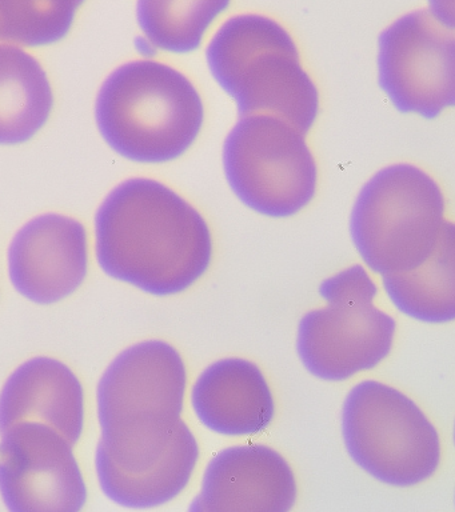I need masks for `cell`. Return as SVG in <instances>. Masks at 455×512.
<instances>
[{
    "label": "cell",
    "mask_w": 455,
    "mask_h": 512,
    "mask_svg": "<svg viewBox=\"0 0 455 512\" xmlns=\"http://www.w3.org/2000/svg\"><path fill=\"white\" fill-rule=\"evenodd\" d=\"M342 436L353 462L387 486H417L441 463V438L425 412L377 380H363L347 394Z\"/></svg>",
    "instance_id": "cell-6"
},
{
    "label": "cell",
    "mask_w": 455,
    "mask_h": 512,
    "mask_svg": "<svg viewBox=\"0 0 455 512\" xmlns=\"http://www.w3.org/2000/svg\"><path fill=\"white\" fill-rule=\"evenodd\" d=\"M377 284L355 264L323 280L326 306L307 312L298 326L297 352L306 370L343 382L373 370L389 356L397 323L374 304Z\"/></svg>",
    "instance_id": "cell-7"
},
{
    "label": "cell",
    "mask_w": 455,
    "mask_h": 512,
    "mask_svg": "<svg viewBox=\"0 0 455 512\" xmlns=\"http://www.w3.org/2000/svg\"><path fill=\"white\" fill-rule=\"evenodd\" d=\"M430 12L445 24V26L454 28V0H429Z\"/></svg>",
    "instance_id": "cell-19"
},
{
    "label": "cell",
    "mask_w": 455,
    "mask_h": 512,
    "mask_svg": "<svg viewBox=\"0 0 455 512\" xmlns=\"http://www.w3.org/2000/svg\"><path fill=\"white\" fill-rule=\"evenodd\" d=\"M87 0H0V39L19 47L61 42Z\"/></svg>",
    "instance_id": "cell-18"
},
{
    "label": "cell",
    "mask_w": 455,
    "mask_h": 512,
    "mask_svg": "<svg viewBox=\"0 0 455 512\" xmlns=\"http://www.w3.org/2000/svg\"><path fill=\"white\" fill-rule=\"evenodd\" d=\"M191 406L203 426L233 438L262 434L275 416L274 395L265 374L242 358L210 364L195 380Z\"/></svg>",
    "instance_id": "cell-13"
},
{
    "label": "cell",
    "mask_w": 455,
    "mask_h": 512,
    "mask_svg": "<svg viewBox=\"0 0 455 512\" xmlns=\"http://www.w3.org/2000/svg\"><path fill=\"white\" fill-rule=\"evenodd\" d=\"M54 92L42 64L15 44H0V146L33 139L49 122Z\"/></svg>",
    "instance_id": "cell-15"
},
{
    "label": "cell",
    "mask_w": 455,
    "mask_h": 512,
    "mask_svg": "<svg viewBox=\"0 0 455 512\" xmlns=\"http://www.w3.org/2000/svg\"><path fill=\"white\" fill-rule=\"evenodd\" d=\"M87 270V231L70 216H37L17 232L10 244L11 283L31 302L53 304L69 298L85 282Z\"/></svg>",
    "instance_id": "cell-11"
},
{
    "label": "cell",
    "mask_w": 455,
    "mask_h": 512,
    "mask_svg": "<svg viewBox=\"0 0 455 512\" xmlns=\"http://www.w3.org/2000/svg\"><path fill=\"white\" fill-rule=\"evenodd\" d=\"M383 288L402 314L418 322L451 323L455 319V228L447 220L430 258L406 272L382 276Z\"/></svg>",
    "instance_id": "cell-16"
},
{
    "label": "cell",
    "mask_w": 455,
    "mask_h": 512,
    "mask_svg": "<svg viewBox=\"0 0 455 512\" xmlns=\"http://www.w3.org/2000/svg\"><path fill=\"white\" fill-rule=\"evenodd\" d=\"M223 170L235 196L269 218H290L317 194L318 166L305 132L273 115H245L223 144Z\"/></svg>",
    "instance_id": "cell-8"
},
{
    "label": "cell",
    "mask_w": 455,
    "mask_h": 512,
    "mask_svg": "<svg viewBox=\"0 0 455 512\" xmlns=\"http://www.w3.org/2000/svg\"><path fill=\"white\" fill-rule=\"evenodd\" d=\"M298 498L293 468L265 444H239L207 464L193 512H287Z\"/></svg>",
    "instance_id": "cell-12"
},
{
    "label": "cell",
    "mask_w": 455,
    "mask_h": 512,
    "mask_svg": "<svg viewBox=\"0 0 455 512\" xmlns=\"http://www.w3.org/2000/svg\"><path fill=\"white\" fill-rule=\"evenodd\" d=\"M0 495L13 512H78L87 487L73 444L55 428L26 420L0 440Z\"/></svg>",
    "instance_id": "cell-10"
},
{
    "label": "cell",
    "mask_w": 455,
    "mask_h": 512,
    "mask_svg": "<svg viewBox=\"0 0 455 512\" xmlns=\"http://www.w3.org/2000/svg\"><path fill=\"white\" fill-rule=\"evenodd\" d=\"M207 66L239 114L273 115L309 132L319 115V91L303 67L293 36L261 14L227 19L211 38Z\"/></svg>",
    "instance_id": "cell-4"
},
{
    "label": "cell",
    "mask_w": 455,
    "mask_h": 512,
    "mask_svg": "<svg viewBox=\"0 0 455 512\" xmlns=\"http://www.w3.org/2000/svg\"><path fill=\"white\" fill-rule=\"evenodd\" d=\"M233 0H138L137 18L151 46L170 54H190Z\"/></svg>",
    "instance_id": "cell-17"
},
{
    "label": "cell",
    "mask_w": 455,
    "mask_h": 512,
    "mask_svg": "<svg viewBox=\"0 0 455 512\" xmlns=\"http://www.w3.org/2000/svg\"><path fill=\"white\" fill-rule=\"evenodd\" d=\"M378 82L403 114L435 119L453 108L454 28L427 10L395 20L379 36Z\"/></svg>",
    "instance_id": "cell-9"
},
{
    "label": "cell",
    "mask_w": 455,
    "mask_h": 512,
    "mask_svg": "<svg viewBox=\"0 0 455 512\" xmlns=\"http://www.w3.org/2000/svg\"><path fill=\"white\" fill-rule=\"evenodd\" d=\"M99 132L123 158L173 162L197 142L205 104L183 72L157 60H133L111 72L95 106Z\"/></svg>",
    "instance_id": "cell-3"
},
{
    "label": "cell",
    "mask_w": 455,
    "mask_h": 512,
    "mask_svg": "<svg viewBox=\"0 0 455 512\" xmlns=\"http://www.w3.org/2000/svg\"><path fill=\"white\" fill-rule=\"evenodd\" d=\"M34 420L55 428L71 444L85 427L81 380L61 360L38 356L21 364L0 392V432Z\"/></svg>",
    "instance_id": "cell-14"
},
{
    "label": "cell",
    "mask_w": 455,
    "mask_h": 512,
    "mask_svg": "<svg viewBox=\"0 0 455 512\" xmlns=\"http://www.w3.org/2000/svg\"><path fill=\"white\" fill-rule=\"evenodd\" d=\"M446 200L433 176L409 163L391 164L361 188L350 235L363 263L378 275L414 270L437 248Z\"/></svg>",
    "instance_id": "cell-5"
},
{
    "label": "cell",
    "mask_w": 455,
    "mask_h": 512,
    "mask_svg": "<svg viewBox=\"0 0 455 512\" xmlns=\"http://www.w3.org/2000/svg\"><path fill=\"white\" fill-rule=\"evenodd\" d=\"M99 266L154 296L181 294L206 274L214 243L201 212L158 180L131 178L95 216Z\"/></svg>",
    "instance_id": "cell-1"
},
{
    "label": "cell",
    "mask_w": 455,
    "mask_h": 512,
    "mask_svg": "<svg viewBox=\"0 0 455 512\" xmlns=\"http://www.w3.org/2000/svg\"><path fill=\"white\" fill-rule=\"evenodd\" d=\"M187 368L162 340L134 344L99 380L97 455L127 470H151L185 451L195 435L182 419Z\"/></svg>",
    "instance_id": "cell-2"
}]
</instances>
